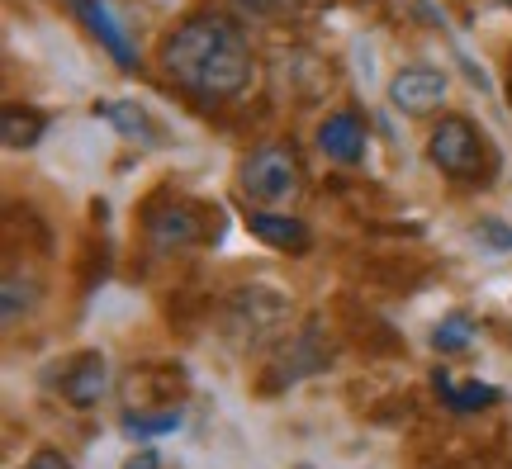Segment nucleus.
I'll use <instances>...</instances> for the list:
<instances>
[{
    "label": "nucleus",
    "instance_id": "2eb2a0df",
    "mask_svg": "<svg viewBox=\"0 0 512 469\" xmlns=\"http://www.w3.org/2000/svg\"><path fill=\"white\" fill-rule=\"evenodd\" d=\"M228 5H233L242 19H285V15H294L304 0H228Z\"/></svg>",
    "mask_w": 512,
    "mask_h": 469
},
{
    "label": "nucleus",
    "instance_id": "f8f14e48",
    "mask_svg": "<svg viewBox=\"0 0 512 469\" xmlns=\"http://www.w3.org/2000/svg\"><path fill=\"white\" fill-rule=\"evenodd\" d=\"M43 133H48L43 109H29V105H5L0 109V143L10 147V152H29V147H38Z\"/></svg>",
    "mask_w": 512,
    "mask_h": 469
},
{
    "label": "nucleus",
    "instance_id": "ddd939ff",
    "mask_svg": "<svg viewBox=\"0 0 512 469\" xmlns=\"http://www.w3.org/2000/svg\"><path fill=\"white\" fill-rule=\"evenodd\" d=\"M181 427V408L166 403V408H152V413H124V432L128 436H166Z\"/></svg>",
    "mask_w": 512,
    "mask_h": 469
},
{
    "label": "nucleus",
    "instance_id": "aec40b11",
    "mask_svg": "<svg viewBox=\"0 0 512 469\" xmlns=\"http://www.w3.org/2000/svg\"><path fill=\"white\" fill-rule=\"evenodd\" d=\"M124 469H157V451H138V455H128Z\"/></svg>",
    "mask_w": 512,
    "mask_h": 469
},
{
    "label": "nucleus",
    "instance_id": "412c9836",
    "mask_svg": "<svg viewBox=\"0 0 512 469\" xmlns=\"http://www.w3.org/2000/svg\"><path fill=\"white\" fill-rule=\"evenodd\" d=\"M299 469H313V465H299Z\"/></svg>",
    "mask_w": 512,
    "mask_h": 469
},
{
    "label": "nucleus",
    "instance_id": "0eeeda50",
    "mask_svg": "<svg viewBox=\"0 0 512 469\" xmlns=\"http://www.w3.org/2000/svg\"><path fill=\"white\" fill-rule=\"evenodd\" d=\"M110 389V365L100 351H81L72 365H67V375H62V398L76 403V408H91L100 403V394Z\"/></svg>",
    "mask_w": 512,
    "mask_h": 469
},
{
    "label": "nucleus",
    "instance_id": "423d86ee",
    "mask_svg": "<svg viewBox=\"0 0 512 469\" xmlns=\"http://www.w3.org/2000/svg\"><path fill=\"white\" fill-rule=\"evenodd\" d=\"M72 10H76V19L105 43V53H110L119 67H138V53H133V43H128L124 24L114 19V10L105 0H72Z\"/></svg>",
    "mask_w": 512,
    "mask_h": 469
},
{
    "label": "nucleus",
    "instance_id": "7ed1b4c3",
    "mask_svg": "<svg viewBox=\"0 0 512 469\" xmlns=\"http://www.w3.org/2000/svg\"><path fill=\"white\" fill-rule=\"evenodd\" d=\"M427 157H432V166H437L441 176H451V181H479V176L489 171V143H484V133H479L470 119H460V114H446V119L432 128Z\"/></svg>",
    "mask_w": 512,
    "mask_h": 469
},
{
    "label": "nucleus",
    "instance_id": "4468645a",
    "mask_svg": "<svg viewBox=\"0 0 512 469\" xmlns=\"http://www.w3.org/2000/svg\"><path fill=\"white\" fill-rule=\"evenodd\" d=\"M470 337H475V323H470L465 313H451V318H441V323H437L432 346H437L441 356H456V351H465V346H470Z\"/></svg>",
    "mask_w": 512,
    "mask_h": 469
},
{
    "label": "nucleus",
    "instance_id": "f03ea898",
    "mask_svg": "<svg viewBox=\"0 0 512 469\" xmlns=\"http://www.w3.org/2000/svg\"><path fill=\"white\" fill-rule=\"evenodd\" d=\"M238 190L252 209H290L304 195V171L285 143L256 147L252 157L238 166Z\"/></svg>",
    "mask_w": 512,
    "mask_h": 469
},
{
    "label": "nucleus",
    "instance_id": "9b49d317",
    "mask_svg": "<svg viewBox=\"0 0 512 469\" xmlns=\"http://www.w3.org/2000/svg\"><path fill=\"white\" fill-rule=\"evenodd\" d=\"M432 389L441 394V403H446L451 413H479V408H494L498 403L494 384H479V379L475 384H460L451 370H437V375H432Z\"/></svg>",
    "mask_w": 512,
    "mask_h": 469
},
{
    "label": "nucleus",
    "instance_id": "9d476101",
    "mask_svg": "<svg viewBox=\"0 0 512 469\" xmlns=\"http://www.w3.org/2000/svg\"><path fill=\"white\" fill-rule=\"evenodd\" d=\"M147 233L157 237V247H190V242L204 237V228L195 223L190 204H171V209H157V214L147 218Z\"/></svg>",
    "mask_w": 512,
    "mask_h": 469
},
{
    "label": "nucleus",
    "instance_id": "6ab92c4d",
    "mask_svg": "<svg viewBox=\"0 0 512 469\" xmlns=\"http://www.w3.org/2000/svg\"><path fill=\"white\" fill-rule=\"evenodd\" d=\"M479 237H484V242H494V247H512V233L508 228H498V218L479 223Z\"/></svg>",
    "mask_w": 512,
    "mask_h": 469
},
{
    "label": "nucleus",
    "instance_id": "39448f33",
    "mask_svg": "<svg viewBox=\"0 0 512 469\" xmlns=\"http://www.w3.org/2000/svg\"><path fill=\"white\" fill-rule=\"evenodd\" d=\"M318 147H323L328 162L356 166L366 157V124H361V114H351V109L328 114V119L318 124Z\"/></svg>",
    "mask_w": 512,
    "mask_h": 469
},
{
    "label": "nucleus",
    "instance_id": "f3484780",
    "mask_svg": "<svg viewBox=\"0 0 512 469\" xmlns=\"http://www.w3.org/2000/svg\"><path fill=\"white\" fill-rule=\"evenodd\" d=\"M29 308H34V289L29 285L19 289V275H5V304H0L5 323H15L19 313H29Z\"/></svg>",
    "mask_w": 512,
    "mask_h": 469
},
{
    "label": "nucleus",
    "instance_id": "1a4fd4ad",
    "mask_svg": "<svg viewBox=\"0 0 512 469\" xmlns=\"http://www.w3.org/2000/svg\"><path fill=\"white\" fill-rule=\"evenodd\" d=\"M233 313L242 318L238 332H275L280 327V318H285V299L280 294H271V289H242V294H233Z\"/></svg>",
    "mask_w": 512,
    "mask_h": 469
},
{
    "label": "nucleus",
    "instance_id": "dca6fc26",
    "mask_svg": "<svg viewBox=\"0 0 512 469\" xmlns=\"http://www.w3.org/2000/svg\"><path fill=\"white\" fill-rule=\"evenodd\" d=\"M95 109H100L105 119H114L124 133H133V138H138V133H143V138H152V124H147V114L138 105H95Z\"/></svg>",
    "mask_w": 512,
    "mask_h": 469
},
{
    "label": "nucleus",
    "instance_id": "f257e3e1",
    "mask_svg": "<svg viewBox=\"0 0 512 469\" xmlns=\"http://www.w3.org/2000/svg\"><path fill=\"white\" fill-rule=\"evenodd\" d=\"M162 72L171 76V86H181L185 95H195L204 105H223L238 100L252 86L256 57L252 43L233 19L223 15H190L181 19L162 43Z\"/></svg>",
    "mask_w": 512,
    "mask_h": 469
},
{
    "label": "nucleus",
    "instance_id": "a211bd4d",
    "mask_svg": "<svg viewBox=\"0 0 512 469\" xmlns=\"http://www.w3.org/2000/svg\"><path fill=\"white\" fill-rule=\"evenodd\" d=\"M24 469H72V460L62 451H53V446H38V451L24 460Z\"/></svg>",
    "mask_w": 512,
    "mask_h": 469
},
{
    "label": "nucleus",
    "instance_id": "20e7f679",
    "mask_svg": "<svg viewBox=\"0 0 512 469\" xmlns=\"http://www.w3.org/2000/svg\"><path fill=\"white\" fill-rule=\"evenodd\" d=\"M446 91L451 81L437 67H403L389 81V105L403 109V114H432V109L446 105Z\"/></svg>",
    "mask_w": 512,
    "mask_h": 469
},
{
    "label": "nucleus",
    "instance_id": "6e6552de",
    "mask_svg": "<svg viewBox=\"0 0 512 469\" xmlns=\"http://www.w3.org/2000/svg\"><path fill=\"white\" fill-rule=\"evenodd\" d=\"M247 228H252L266 247H275V252H309V228H304L294 214L252 209V214H247Z\"/></svg>",
    "mask_w": 512,
    "mask_h": 469
}]
</instances>
